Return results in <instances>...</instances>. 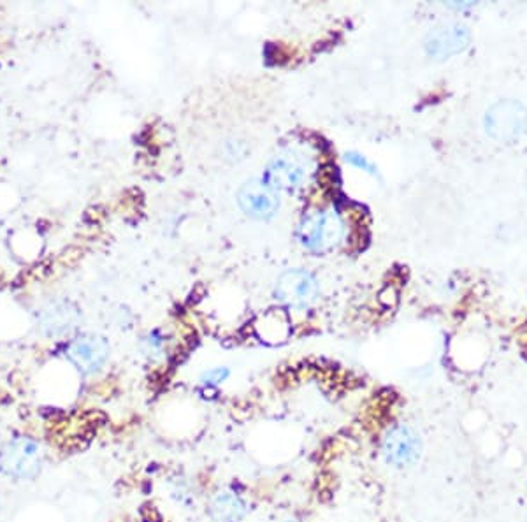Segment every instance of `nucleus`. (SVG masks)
<instances>
[{"label":"nucleus","mask_w":527,"mask_h":522,"mask_svg":"<svg viewBox=\"0 0 527 522\" xmlns=\"http://www.w3.org/2000/svg\"><path fill=\"white\" fill-rule=\"evenodd\" d=\"M43 464L41 445L27 436L9 440L0 449V473L11 479H34L43 470Z\"/></svg>","instance_id":"f257e3e1"},{"label":"nucleus","mask_w":527,"mask_h":522,"mask_svg":"<svg viewBox=\"0 0 527 522\" xmlns=\"http://www.w3.org/2000/svg\"><path fill=\"white\" fill-rule=\"evenodd\" d=\"M343 238V224L334 211L308 213L299 227V240L315 254H324Z\"/></svg>","instance_id":"f03ea898"},{"label":"nucleus","mask_w":527,"mask_h":522,"mask_svg":"<svg viewBox=\"0 0 527 522\" xmlns=\"http://www.w3.org/2000/svg\"><path fill=\"white\" fill-rule=\"evenodd\" d=\"M527 111L520 102L505 99L492 104L485 115V131L499 143L510 145L526 132Z\"/></svg>","instance_id":"7ed1b4c3"},{"label":"nucleus","mask_w":527,"mask_h":522,"mask_svg":"<svg viewBox=\"0 0 527 522\" xmlns=\"http://www.w3.org/2000/svg\"><path fill=\"white\" fill-rule=\"evenodd\" d=\"M382 454L392 466L408 468L422 456V438L412 426L396 424L383 436Z\"/></svg>","instance_id":"20e7f679"},{"label":"nucleus","mask_w":527,"mask_h":522,"mask_svg":"<svg viewBox=\"0 0 527 522\" xmlns=\"http://www.w3.org/2000/svg\"><path fill=\"white\" fill-rule=\"evenodd\" d=\"M470 41V29L463 23H441L427 34L424 46L429 57L447 60L463 53L470 46Z\"/></svg>","instance_id":"39448f33"},{"label":"nucleus","mask_w":527,"mask_h":522,"mask_svg":"<svg viewBox=\"0 0 527 522\" xmlns=\"http://www.w3.org/2000/svg\"><path fill=\"white\" fill-rule=\"evenodd\" d=\"M317 280L308 271H289L276 285V298L296 310H306L317 298Z\"/></svg>","instance_id":"423d86ee"},{"label":"nucleus","mask_w":527,"mask_h":522,"mask_svg":"<svg viewBox=\"0 0 527 522\" xmlns=\"http://www.w3.org/2000/svg\"><path fill=\"white\" fill-rule=\"evenodd\" d=\"M238 203L248 217L268 220L275 217L280 199H278V190L273 189L264 180H252L239 190Z\"/></svg>","instance_id":"0eeeda50"},{"label":"nucleus","mask_w":527,"mask_h":522,"mask_svg":"<svg viewBox=\"0 0 527 522\" xmlns=\"http://www.w3.org/2000/svg\"><path fill=\"white\" fill-rule=\"evenodd\" d=\"M67 357L83 375H92L108 361V341L99 334H83L71 343Z\"/></svg>","instance_id":"6e6552de"},{"label":"nucleus","mask_w":527,"mask_h":522,"mask_svg":"<svg viewBox=\"0 0 527 522\" xmlns=\"http://www.w3.org/2000/svg\"><path fill=\"white\" fill-rule=\"evenodd\" d=\"M80 319V310L73 303L57 301L41 310L39 319H37V327L48 338H62V336L73 333L80 324Z\"/></svg>","instance_id":"1a4fd4ad"},{"label":"nucleus","mask_w":527,"mask_h":522,"mask_svg":"<svg viewBox=\"0 0 527 522\" xmlns=\"http://www.w3.org/2000/svg\"><path fill=\"white\" fill-rule=\"evenodd\" d=\"M306 176H308V169L303 160L294 155H282V157L271 160L264 182L275 190H294L299 189L306 182Z\"/></svg>","instance_id":"9d476101"},{"label":"nucleus","mask_w":527,"mask_h":522,"mask_svg":"<svg viewBox=\"0 0 527 522\" xmlns=\"http://www.w3.org/2000/svg\"><path fill=\"white\" fill-rule=\"evenodd\" d=\"M210 514L215 522H239L246 515V503L239 494L229 489L218 491L210 503Z\"/></svg>","instance_id":"9b49d317"},{"label":"nucleus","mask_w":527,"mask_h":522,"mask_svg":"<svg viewBox=\"0 0 527 522\" xmlns=\"http://www.w3.org/2000/svg\"><path fill=\"white\" fill-rule=\"evenodd\" d=\"M283 320H285L283 313L278 312V310H271V312L260 317L259 322L255 324V329H257L260 338H264V341H269V343L285 341V338L289 336V326L275 327Z\"/></svg>","instance_id":"f8f14e48"},{"label":"nucleus","mask_w":527,"mask_h":522,"mask_svg":"<svg viewBox=\"0 0 527 522\" xmlns=\"http://www.w3.org/2000/svg\"><path fill=\"white\" fill-rule=\"evenodd\" d=\"M227 377H229V370L227 368H213V370L204 373L203 382L208 385L220 384Z\"/></svg>","instance_id":"ddd939ff"},{"label":"nucleus","mask_w":527,"mask_h":522,"mask_svg":"<svg viewBox=\"0 0 527 522\" xmlns=\"http://www.w3.org/2000/svg\"><path fill=\"white\" fill-rule=\"evenodd\" d=\"M347 162H350L352 166L359 167L362 171H366V173L375 174V166L359 153H347Z\"/></svg>","instance_id":"4468645a"}]
</instances>
